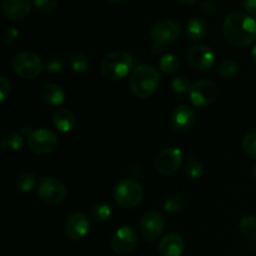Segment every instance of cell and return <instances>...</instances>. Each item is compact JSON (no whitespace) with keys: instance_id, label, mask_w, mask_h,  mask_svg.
Returning a JSON list of instances; mask_svg holds the SVG:
<instances>
[{"instance_id":"1","label":"cell","mask_w":256,"mask_h":256,"mask_svg":"<svg viewBox=\"0 0 256 256\" xmlns=\"http://www.w3.org/2000/svg\"><path fill=\"white\" fill-rule=\"evenodd\" d=\"M222 34L232 45L248 46L256 40V20L245 12H232L225 19Z\"/></svg>"},{"instance_id":"2","label":"cell","mask_w":256,"mask_h":256,"mask_svg":"<svg viewBox=\"0 0 256 256\" xmlns=\"http://www.w3.org/2000/svg\"><path fill=\"white\" fill-rule=\"evenodd\" d=\"M160 84V72L152 65H140L132 72L129 86L132 94L140 99H148L156 92Z\"/></svg>"},{"instance_id":"3","label":"cell","mask_w":256,"mask_h":256,"mask_svg":"<svg viewBox=\"0 0 256 256\" xmlns=\"http://www.w3.org/2000/svg\"><path fill=\"white\" fill-rule=\"evenodd\" d=\"M132 68V58L125 50H115L108 54L100 64V72L106 79L116 80L128 76Z\"/></svg>"},{"instance_id":"4","label":"cell","mask_w":256,"mask_h":256,"mask_svg":"<svg viewBox=\"0 0 256 256\" xmlns=\"http://www.w3.org/2000/svg\"><path fill=\"white\" fill-rule=\"evenodd\" d=\"M112 198L119 206L124 209H134L142 204L144 190L136 180L122 179L112 189Z\"/></svg>"},{"instance_id":"5","label":"cell","mask_w":256,"mask_h":256,"mask_svg":"<svg viewBox=\"0 0 256 256\" xmlns=\"http://www.w3.org/2000/svg\"><path fill=\"white\" fill-rule=\"evenodd\" d=\"M12 68L18 76L25 80H34L42 74V62L36 52L24 50L12 58Z\"/></svg>"},{"instance_id":"6","label":"cell","mask_w":256,"mask_h":256,"mask_svg":"<svg viewBox=\"0 0 256 256\" xmlns=\"http://www.w3.org/2000/svg\"><path fill=\"white\" fill-rule=\"evenodd\" d=\"M180 34H182V25L175 20L164 19L155 22L150 32L152 39L154 42L152 52L156 54L162 46L176 42Z\"/></svg>"},{"instance_id":"7","label":"cell","mask_w":256,"mask_h":256,"mask_svg":"<svg viewBox=\"0 0 256 256\" xmlns=\"http://www.w3.org/2000/svg\"><path fill=\"white\" fill-rule=\"evenodd\" d=\"M26 140L30 150L39 155L52 154L59 145L56 134L52 130L46 129V128H39V129L32 130Z\"/></svg>"},{"instance_id":"8","label":"cell","mask_w":256,"mask_h":256,"mask_svg":"<svg viewBox=\"0 0 256 256\" xmlns=\"http://www.w3.org/2000/svg\"><path fill=\"white\" fill-rule=\"evenodd\" d=\"M66 195V186L56 178H42L38 185V196L46 204H59Z\"/></svg>"},{"instance_id":"9","label":"cell","mask_w":256,"mask_h":256,"mask_svg":"<svg viewBox=\"0 0 256 256\" xmlns=\"http://www.w3.org/2000/svg\"><path fill=\"white\" fill-rule=\"evenodd\" d=\"M184 160V154L179 148H166L158 154L155 168L159 174L169 176L180 169Z\"/></svg>"},{"instance_id":"10","label":"cell","mask_w":256,"mask_h":256,"mask_svg":"<svg viewBox=\"0 0 256 256\" xmlns=\"http://www.w3.org/2000/svg\"><path fill=\"white\" fill-rule=\"evenodd\" d=\"M139 228L140 235L145 242H154L162 234L165 229L164 215L155 210L145 212L140 219Z\"/></svg>"},{"instance_id":"11","label":"cell","mask_w":256,"mask_h":256,"mask_svg":"<svg viewBox=\"0 0 256 256\" xmlns=\"http://www.w3.org/2000/svg\"><path fill=\"white\" fill-rule=\"evenodd\" d=\"M190 102L198 108L208 106L215 102L218 96V86L212 80H199L194 82L189 90Z\"/></svg>"},{"instance_id":"12","label":"cell","mask_w":256,"mask_h":256,"mask_svg":"<svg viewBox=\"0 0 256 256\" xmlns=\"http://www.w3.org/2000/svg\"><path fill=\"white\" fill-rule=\"evenodd\" d=\"M138 234L132 228L122 226L114 232L110 246L112 250L118 255H128L136 248Z\"/></svg>"},{"instance_id":"13","label":"cell","mask_w":256,"mask_h":256,"mask_svg":"<svg viewBox=\"0 0 256 256\" xmlns=\"http://www.w3.org/2000/svg\"><path fill=\"white\" fill-rule=\"evenodd\" d=\"M186 62L192 69L204 72V70H209L214 65L215 54L212 48L208 45H192L186 52Z\"/></svg>"},{"instance_id":"14","label":"cell","mask_w":256,"mask_h":256,"mask_svg":"<svg viewBox=\"0 0 256 256\" xmlns=\"http://www.w3.org/2000/svg\"><path fill=\"white\" fill-rule=\"evenodd\" d=\"M65 234L72 242L84 239L90 230V222L82 212H72L65 222Z\"/></svg>"},{"instance_id":"15","label":"cell","mask_w":256,"mask_h":256,"mask_svg":"<svg viewBox=\"0 0 256 256\" xmlns=\"http://www.w3.org/2000/svg\"><path fill=\"white\" fill-rule=\"evenodd\" d=\"M195 122V112L188 105H179L170 115L172 128L178 132H185L192 128Z\"/></svg>"},{"instance_id":"16","label":"cell","mask_w":256,"mask_h":256,"mask_svg":"<svg viewBox=\"0 0 256 256\" xmlns=\"http://www.w3.org/2000/svg\"><path fill=\"white\" fill-rule=\"evenodd\" d=\"M2 12L10 20H22L32 12V0H2Z\"/></svg>"},{"instance_id":"17","label":"cell","mask_w":256,"mask_h":256,"mask_svg":"<svg viewBox=\"0 0 256 256\" xmlns=\"http://www.w3.org/2000/svg\"><path fill=\"white\" fill-rule=\"evenodd\" d=\"M185 244L178 234H168L160 240L159 252L162 256H182Z\"/></svg>"},{"instance_id":"18","label":"cell","mask_w":256,"mask_h":256,"mask_svg":"<svg viewBox=\"0 0 256 256\" xmlns=\"http://www.w3.org/2000/svg\"><path fill=\"white\" fill-rule=\"evenodd\" d=\"M40 99L45 102V104L50 105V106H60L65 100V92L58 84H49L42 85L40 89Z\"/></svg>"},{"instance_id":"19","label":"cell","mask_w":256,"mask_h":256,"mask_svg":"<svg viewBox=\"0 0 256 256\" xmlns=\"http://www.w3.org/2000/svg\"><path fill=\"white\" fill-rule=\"evenodd\" d=\"M52 122L60 132H70L76 125V118L69 109H58L52 114Z\"/></svg>"},{"instance_id":"20","label":"cell","mask_w":256,"mask_h":256,"mask_svg":"<svg viewBox=\"0 0 256 256\" xmlns=\"http://www.w3.org/2000/svg\"><path fill=\"white\" fill-rule=\"evenodd\" d=\"M208 32V25L200 18H192L186 24V35L192 42H199L204 39Z\"/></svg>"},{"instance_id":"21","label":"cell","mask_w":256,"mask_h":256,"mask_svg":"<svg viewBox=\"0 0 256 256\" xmlns=\"http://www.w3.org/2000/svg\"><path fill=\"white\" fill-rule=\"evenodd\" d=\"M22 145H24V138H22V134H18L15 132H6L2 139V148L4 149V152H19Z\"/></svg>"},{"instance_id":"22","label":"cell","mask_w":256,"mask_h":256,"mask_svg":"<svg viewBox=\"0 0 256 256\" xmlns=\"http://www.w3.org/2000/svg\"><path fill=\"white\" fill-rule=\"evenodd\" d=\"M240 232L246 239L256 242V216L255 215H245L239 222Z\"/></svg>"},{"instance_id":"23","label":"cell","mask_w":256,"mask_h":256,"mask_svg":"<svg viewBox=\"0 0 256 256\" xmlns=\"http://www.w3.org/2000/svg\"><path fill=\"white\" fill-rule=\"evenodd\" d=\"M185 174L192 180L200 179L204 174V166H202V162L195 156L188 158L186 162H185Z\"/></svg>"},{"instance_id":"24","label":"cell","mask_w":256,"mask_h":256,"mask_svg":"<svg viewBox=\"0 0 256 256\" xmlns=\"http://www.w3.org/2000/svg\"><path fill=\"white\" fill-rule=\"evenodd\" d=\"M240 72L239 64L232 59H225L218 66V72L222 75L224 79H234L238 76Z\"/></svg>"},{"instance_id":"25","label":"cell","mask_w":256,"mask_h":256,"mask_svg":"<svg viewBox=\"0 0 256 256\" xmlns=\"http://www.w3.org/2000/svg\"><path fill=\"white\" fill-rule=\"evenodd\" d=\"M69 62L72 69L74 70L75 72H79V74H82V72H86L88 69H89V59L85 54L79 52H75L72 54H70L69 56Z\"/></svg>"},{"instance_id":"26","label":"cell","mask_w":256,"mask_h":256,"mask_svg":"<svg viewBox=\"0 0 256 256\" xmlns=\"http://www.w3.org/2000/svg\"><path fill=\"white\" fill-rule=\"evenodd\" d=\"M180 66V59L175 54H165L159 60V69L165 74L175 72Z\"/></svg>"},{"instance_id":"27","label":"cell","mask_w":256,"mask_h":256,"mask_svg":"<svg viewBox=\"0 0 256 256\" xmlns=\"http://www.w3.org/2000/svg\"><path fill=\"white\" fill-rule=\"evenodd\" d=\"M36 185V176L32 172H25L19 175L15 180V186L22 192H30Z\"/></svg>"},{"instance_id":"28","label":"cell","mask_w":256,"mask_h":256,"mask_svg":"<svg viewBox=\"0 0 256 256\" xmlns=\"http://www.w3.org/2000/svg\"><path fill=\"white\" fill-rule=\"evenodd\" d=\"M112 216V206L106 202H99L92 210V218L98 222H108Z\"/></svg>"},{"instance_id":"29","label":"cell","mask_w":256,"mask_h":256,"mask_svg":"<svg viewBox=\"0 0 256 256\" xmlns=\"http://www.w3.org/2000/svg\"><path fill=\"white\" fill-rule=\"evenodd\" d=\"M185 206V202L182 196L180 195H172V196L168 198L164 202V210L169 214H176L180 212Z\"/></svg>"},{"instance_id":"30","label":"cell","mask_w":256,"mask_h":256,"mask_svg":"<svg viewBox=\"0 0 256 256\" xmlns=\"http://www.w3.org/2000/svg\"><path fill=\"white\" fill-rule=\"evenodd\" d=\"M242 150L252 159H256V132H250L242 139Z\"/></svg>"},{"instance_id":"31","label":"cell","mask_w":256,"mask_h":256,"mask_svg":"<svg viewBox=\"0 0 256 256\" xmlns=\"http://www.w3.org/2000/svg\"><path fill=\"white\" fill-rule=\"evenodd\" d=\"M192 85L188 78L185 76H176L175 79H172V89L174 90L176 94H184V92H189Z\"/></svg>"},{"instance_id":"32","label":"cell","mask_w":256,"mask_h":256,"mask_svg":"<svg viewBox=\"0 0 256 256\" xmlns=\"http://www.w3.org/2000/svg\"><path fill=\"white\" fill-rule=\"evenodd\" d=\"M45 69H46L49 74H59L64 69V64H62V62L59 58H52L45 64Z\"/></svg>"},{"instance_id":"33","label":"cell","mask_w":256,"mask_h":256,"mask_svg":"<svg viewBox=\"0 0 256 256\" xmlns=\"http://www.w3.org/2000/svg\"><path fill=\"white\" fill-rule=\"evenodd\" d=\"M34 4L40 12H50L58 6V0H34Z\"/></svg>"},{"instance_id":"34","label":"cell","mask_w":256,"mask_h":256,"mask_svg":"<svg viewBox=\"0 0 256 256\" xmlns=\"http://www.w3.org/2000/svg\"><path fill=\"white\" fill-rule=\"evenodd\" d=\"M0 92H2V99H0V102H4L10 96V92H12V84L8 80V78H0Z\"/></svg>"},{"instance_id":"35","label":"cell","mask_w":256,"mask_h":256,"mask_svg":"<svg viewBox=\"0 0 256 256\" xmlns=\"http://www.w3.org/2000/svg\"><path fill=\"white\" fill-rule=\"evenodd\" d=\"M18 35H19V32H18V30H16V28H14V26L8 28V29H6V35H5V40H4L5 45L9 44V42H10V44H12V42H14L15 39H16Z\"/></svg>"},{"instance_id":"36","label":"cell","mask_w":256,"mask_h":256,"mask_svg":"<svg viewBox=\"0 0 256 256\" xmlns=\"http://www.w3.org/2000/svg\"><path fill=\"white\" fill-rule=\"evenodd\" d=\"M215 10V2L212 0H205L202 4V12L204 14H212Z\"/></svg>"},{"instance_id":"37","label":"cell","mask_w":256,"mask_h":256,"mask_svg":"<svg viewBox=\"0 0 256 256\" xmlns=\"http://www.w3.org/2000/svg\"><path fill=\"white\" fill-rule=\"evenodd\" d=\"M244 8L252 16L256 18V0H244Z\"/></svg>"},{"instance_id":"38","label":"cell","mask_w":256,"mask_h":256,"mask_svg":"<svg viewBox=\"0 0 256 256\" xmlns=\"http://www.w3.org/2000/svg\"><path fill=\"white\" fill-rule=\"evenodd\" d=\"M178 2H182V4H184V5H192V4H194V2H196L198 0H178Z\"/></svg>"},{"instance_id":"39","label":"cell","mask_w":256,"mask_h":256,"mask_svg":"<svg viewBox=\"0 0 256 256\" xmlns=\"http://www.w3.org/2000/svg\"><path fill=\"white\" fill-rule=\"evenodd\" d=\"M252 62H254V64L256 65V45L252 52Z\"/></svg>"},{"instance_id":"40","label":"cell","mask_w":256,"mask_h":256,"mask_svg":"<svg viewBox=\"0 0 256 256\" xmlns=\"http://www.w3.org/2000/svg\"><path fill=\"white\" fill-rule=\"evenodd\" d=\"M252 175H254V178L256 179V165L254 166V169H252Z\"/></svg>"},{"instance_id":"41","label":"cell","mask_w":256,"mask_h":256,"mask_svg":"<svg viewBox=\"0 0 256 256\" xmlns=\"http://www.w3.org/2000/svg\"><path fill=\"white\" fill-rule=\"evenodd\" d=\"M110 2H122V0H110Z\"/></svg>"}]
</instances>
